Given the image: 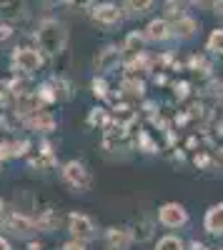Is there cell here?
I'll return each instance as SVG.
<instances>
[{
    "mask_svg": "<svg viewBox=\"0 0 223 250\" xmlns=\"http://www.w3.org/2000/svg\"><path fill=\"white\" fill-rule=\"evenodd\" d=\"M66 40H68V30L66 25L60 23V20L55 18H45L43 23L38 25V43L40 48H43L45 53L55 55L66 48Z\"/></svg>",
    "mask_w": 223,
    "mask_h": 250,
    "instance_id": "cell-1",
    "label": "cell"
},
{
    "mask_svg": "<svg viewBox=\"0 0 223 250\" xmlns=\"http://www.w3.org/2000/svg\"><path fill=\"white\" fill-rule=\"evenodd\" d=\"M13 62H15V68L18 70H23V73H33L38 70L40 65H43V58H40L38 50H30V48H18L13 53Z\"/></svg>",
    "mask_w": 223,
    "mask_h": 250,
    "instance_id": "cell-2",
    "label": "cell"
},
{
    "mask_svg": "<svg viewBox=\"0 0 223 250\" xmlns=\"http://www.w3.org/2000/svg\"><path fill=\"white\" fill-rule=\"evenodd\" d=\"M63 175H66V180L70 183V185H75V188H88L90 185V175H88V170L83 168L80 163H68L66 168H63Z\"/></svg>",
    "mask_w": 223,
    "mask_h": 250,
    "instance_id": "cell-3",
    "label": "cell"
},
{
    "mask_svg": "<svg viewBox=\"0 0 223 250\" xmlns=\"http://www.w3.org/2000/svg\"><path fill=\"white\" fill-rule=\"evenodd\" d=\"M186 210L180 205H176V203H168V205H163L160 208V223L163 225H168V228H178V225H183L186 223Z\"/></svg>",
    "mask_w": 223,
    "mask_h": 250,
    "instance_id": "cell-4",
    "label": "cell"
},
{
    "mask_svg": "<svg viewBox=\"0 0 223 250\" xmlns=\"http://www.w3.org/2000/svg\"><path fill=\"white\" fill-rule=\"evenodd\" d=\"M28 13L23 0H0V18L5 20H23Z\"/></svg>",
    "mask_w": 223,
    "mask_h": 250,
    "instance_id": "cell-5",
    "label": "cell"
},
{
    "mask_svg": "<svg viewBox=\"0 0 223 250\" xmlns=\"http://www.w3.org/2000/svg\"><path fill=\"white\" fill-rule=\"evenodd\" d=\"M93 20H98V23H103V25H113L120 20V10L113 3H100V5L93 8Z\"/></svg>",
    "mask_w": 223,
    "mask_h": 250,
    "instance_id": "cell-6",
    "label": "cell"
},
{
    "mask_svg": "<svg viewBox=\"0 0 223 250\" xmlns=\"http://www.w3.org/2000/svg\"><path fill=\"white\" fill-rule=\"evenodd\" d=\"M106 243L111 250H128L131 243H133V235L128 230H118V228H111L106 233Z\"/></svg>",
    "mask_w": 223,
    "mask_h": 250,
    "instance_id": "cell-7",
    "label": "cell"
},
{
    "mask_svg": "<svg viewBox=\"0 0 223 250\" xmlns=\"http://www.w3.org/2000/svg\"><path fill=\"white\" fill-rule=\"evenodd\" d=\"M70 233L78 240H90L93 238V223L86 215H70Z\"/></svg>",
    "mask_w": 223,
    "mask_h": 250,
    "instance_id": "cell-8",
    "label": "cell"
},
{
    "mask_svg": "<svg viewBox=\"0 0 223 250\" xmlns=\"http://www.w3.org/2000/svg\"><path fill=\"white\" fill-rule=\"evenodd\" d=\"M38 105H40V95H35V93H20L15 98V113H20V115L38 113Z\"/></svg>",
    "mask_w": 223,
    "mask_h": 250,
    "instance_id": "cell-9",
    "label": "cell"
},
{
    "mask_svg": "<svg viewBox=\"0 0 223 250\" xmlns=\"http://www.w3.org/2000/svg\"><path fill=\"white\" fill-rule=\"evenodd\" d=\"M5 225H8V230L15 233V235H28V233H33V228H35V223H33L30 218L20 215V213H13Z\"/></svg>",
    "mask_w": 223,
    "mask_h": 250,
    "instance_id": "cell-10",
    "label": "cell"
},
{
    "mask_svg": "<svg viewBox=\"0 0 223 250\" xmlns=\"http://www.w3.org/2000/svg\"><path fill=\"white\" fill-rule=\"evenodd\" d=\"M118 60H120V50L115 45H108L106 50H100L98 58H95V68L98 70H111L118 65Z\"/></svg>",
    "mask_w": 223,
    "mask_h": 250,
    "instance_id": "cell-11",
    "label": "cell"
},
{
    "mask_svg": "<svg viewBox=\"0 0 223 250\" xmlns=\"http://www.w3.org/2000/svg\"><path fill=\"white\" fill-rule=\"evenodd\" d=\"M206 228H208L211 233H223V203L208 210V215H206Z\"/></svg>",
    "mask_w": 223,
    "mask_h": 250,
    "instance_id": "cell-12",
    "label": "cell"
},
{
    "mask_svg": "<svg viewBox=\"0 0 223 250\" xmlns=\"http://www.w3.org/2000/svg\"><path fill=\"white\" fill-rule=\"evenodd\" d=\"M28 125H30V128H35V130H53L55 128V120L48 113H33L28 118Z\"/></svg>",
    "mask_w": 223,
    "mask_h": 250,
    "instance_id": "cell-13",
    "label": "cell"
},
{
    "mask_svg": "<svg viewBox=\"0 0 223 250\" xmlns=\"http://www.w3.org/2000/svg\"><path fill=\"white\" fill-rule=\"evenodd\" d=\"M168 35H171V30H168L166 20H153L148 25V33H146V38H151V40H166Z\"/></svg>",
    "mask_w": 223,
    "mask_h": 250,
    "instance_id": "cell-14",
    "label": "cell"
},
{
    "mask_svg": "<svg viewBox=\"0 0 223 250\" xmlns=\"http://www.w3.org/2000/svg\"><path fill=\"white\" fill-rule=\"evenodd\" d=\"M176 33H178L180 38H191V35L196 33V20H193V18H178Z\"/></svg>",
    "mask_w": 223,
    "mask_h": 250,
    "instance_id": "cell-15",
    "label": "cell"
},
{
    "mask_svg": "<svg viewBox=\"0 0 223 250\" xmlns=\"http://www.w3.org/2000/svg\"><path fill=\"white\" fill-rule=\"evenodd\" d=\"M38 225L43 228V230H55V228H58V213L55 210H45L43 215H40Z\"/></svg>",
    "mask_w": 223,
    "mask_h": 250,
    "instance_id": "cell-16",
    "label": "cell"
},
{
    "mask_svg": "<svg viewBox=\"0 0 223 250\" xmlns=\"http://www.w3.org/2000/svg\"><path fill=\"white\" fill-rule=\"evenodd\" d=\"M140 48H143V35L131 33V35L126 38V50H131V53H140Z\"/></svg>",
    "mask_w": 223,
    "mask_h": 250,
    "instance_id": "cell-17",
    "label": "cell"
},
{
    "mask_svg": "<svg viewBox=\"0 0 223 250\" xmlns=\"http://www.w3.org/2000/svg\"><path fill=\"white\" fill-rule=\"evenodd\" d=\"M208 50L213 53H223V30H213L208 38Z\"/></svg>",
    "mask_w": 223,
    "mask_h": 250,
    "instance_id": "cell-18",
    "label": "cell"
},
{
    "mask_svg": "<svg viewBox=\"0 0 223 250\" xmlns=\"http://www.w3.org/2000/svg\"><path fill=\"white\" fill-rule=\"evenodd\" d=\"M156 250H183V245H180V240L178 238H173V235H168V238H163L158 243V248Z\"/></svg>",
    "mask_w": 223,
    "mask_h": 250,
    "instance_id": "cell-19",
    "label": "cell"
},
{
    "mask_svg": "<svg viewBox=\"0 0 223 250\" xmlns=\"http://www.w3.org/2000/svg\"><path fill=\"white\" fill-rule=\"evenodd\" d=\"M146 68H148V58H146L143 53H138V55L128 62V70H131V73H135V70H146Z\"/></svg>",
    "mask_w": 223,
    "mask_h": 250,
    "instance_id": "cell-20",
    "label": "cell"
},
{
    "mask_svg": "<svg viewBox=\"0 0 223 250\" xmlns=\"http://www.w3.org/2000/svg\"><path fill=\"white\" fill-rule=\"evenodd\" d=\"M151 5H153V0H128V8H131L133 13H138V15L146 13Z\"/></svg>",
    "mask_w": 223,
    "mask_h": 250,
    "instance_id": "cell-21",
    "label": "cell"
},
{
    "mask_svg": "<svg viewBox=\"0 0 223 250\" xmlns=\"http://www.w3.org/2000/svg\"><path fill=\"white\" fill-rule=\"evenodd\" d=\"M123 90L131 95H143V83H135V80H126L123 83Z\"/></svg>",
    "mask_w": 223,
    "mask_h": 250,
    "instance_id": "cell-22",
    "label": "cell"
},
{
    "mask_svg": "<svg viewBox=\"0 0 223 250\" xmlns=\"http://www.w3.org/2000/svg\"><path fill=\"white\" fill-rule=\"evenodd\" d=\"M93 93L98 95V98H103L108 90H106V80H93Z\"/></svg>",
    "mask_w": 223,
    "mask_h": 250,
    "instance_id": "cell-23",
    "label": "cell"
},
{
    "mask_svg": "<svg viewBox=\"0 0 223 250\" xmlns=\"http://www.w3.org/2000/svg\"><path fill=\"white\" fill-rule=\"evenodd\" d=\"M8 155H15V145H10V143H0V158H8Z\"/></svg>",
    "mask_w": 223,
    "mask_h": 250,
    "instance_id": "cell-24",
    "label": "cell"
},
{
    "mask_svg": "<svg viewBox=\"0 0 223 250\" xmlns=\"http://www.w3.org/2000/svg\"><path fill=\"white\" fill-rule=\"evenodd\" d=\"M10 35H13V28L5 25V23H0V43H3V40H8Z\"/></svg>",
    "mask_w": 223,
    "mask_h": 250,
    "instance_id": "cell-25",
    "label": "cell"
},
{
    "mask_svg": "<svg viewBox=\"0 0 223 250\" xmlns=\"http://www.w3.org/2000/svg\"><path fill=\"white\" fill-rule=\"evenodd\" d=\"M40 100H48V103H50V100H55V93H50L48 85H45V88H40Z\"/></svg>",
    "mask_w": 223,
    "mask_h": 250,
    "instance_id": "cell-26",
    "label": "cell"
},
{
    "mask_svg": "<svg viewBox=\"0 0 223 250\" xmlns=\"http://www.w3.org/2000/svg\"><path fill=\"white\" fill-rule=\"evenodd\" d=\"M70 5H78V8H86V5H90L93 0H68Z\"/></svg>",
    "mask_w": 223,
    "mask_h": 250,
    "instance_id": "cell-27",
    "label": "cell"
},
{
    "mask_svg": "<svg viewBox=\"0 0 223 250\" xmlns=\"http://www.w3.org/2000/svg\"><path fill=\"white\" fill-rule=\"evenodd\" d=\"M63 250H86V248L80 245V243H68V245H66Z\"/></svg>",
    "mask_w": 223,
    "mask_h": 250,
    "instance_id": "cell-28",
    "label": "cell"
},
{
    "mask_svg": "<svg viewBox=\"0 0 223 250\" xmlns=\"http://www.w3.org/2000/svg\"><path fill=\"white\" fill-rule=\"evenodd\" d=\"M213 8H216V13H218V15H223V0H216Z\"/></svg>",
    "mask_w": 223,
    "mask_h": 250,
    "instance_id": "cell-29",
    "label": "cell"
},
{
    "mask_svg": "<svg viewBox=\"0 0 223 250\" xmlns=\"http://www.w3.org/2000/svg\"><path fill=\"white\" fill-rule=\"evenodd\" d=\"M208 163V158L206 155H201V158H196V165H206Z\"/></svg>",
    "mask_w": 223,
    "mask_h": 250,
    "instance_id": "cell-30",
    "label": "cell"
},
{
    "mask_svg": "<svg viewBox=\"0 0 223 250\" xmlns=\"http://www.w3.org/2000/svg\"><path fill=\"white\" fill-rule=\"evenodd\" d=\"M0 250H10V245H8V240H3V238H0Z\"/></svg>",
    "mask_w": 223,
    "mask_h": 250,
    "instance_id": "cell-31",
    "label": "cell"
},
{
    "mask_svg": "<svg viewBox=\"0 0 223 250\" xmlns=\"http://www.w3.org/2000/svg\"><path fill=\"white\" fill-rule=\"evenodd\" d=\"M193 3H198V5H208V3H216V0H193Z\"/></svg>",
    "mask_w": 223,
    "mask_h": 250,
    "instance_id": "cell-32",
    "label": "cell"
},
{
    "mask_svg": "<svg viewBox=\"0 0 223 250\" xmlns=\"http://www.w3.org/2000/svg\"><path fill=\"white\" fill-rule=\"evenodd\" d=\"M193 250H206V248L201 245V243H193Z\"/></svg>",
    "mask_w": 223,
    "mask_h": 250,
    "instance_id": "cell-33",
    "label": "cell"
},
{
    "mask_svg": "<svg viewBox=\"0 0 223 250\" xmlns=\"http://www.w3.org/2000/svg\"><path fill=\"white\" fill-rule=\"evenodd\" d=\"M28 250H43V248H40V245H38V243H33V245H30V248H28Z\"/></svg>",
    "mask_w": 223,
    "mask_h": 250,
    "instance_id": "cell-34",
    "label": "cell"
},
{
    "mask_svg": "<svg viewBox=\"0 0 223 250\" xmlns=\"http://www.w3.org/2000/svg\"><path fill=\"white\" fill-rule=\"evenodd\" d=\"M218 98H221V100H223V85H221V90H218Z\"/></svg>",
    "mask_w": 223,
    "mask_h": 250,
    "instance_id": "cell-35",
    "label": "cell"
},
{
    "mask_svg": "<svg viewBox=\"0 0 223 250\" xmlns=\"http://www.w3.org/2000/svg\"><path fill=\"white\" fill-rule=\"evenodd\" d=\"M0 215H3V203H0Z\"/></svg>",
    "mask_w": 223,
    "mask_h": 250,
    "instance_id": "cell-36",
    "label": "cell"
}]
</instances>
